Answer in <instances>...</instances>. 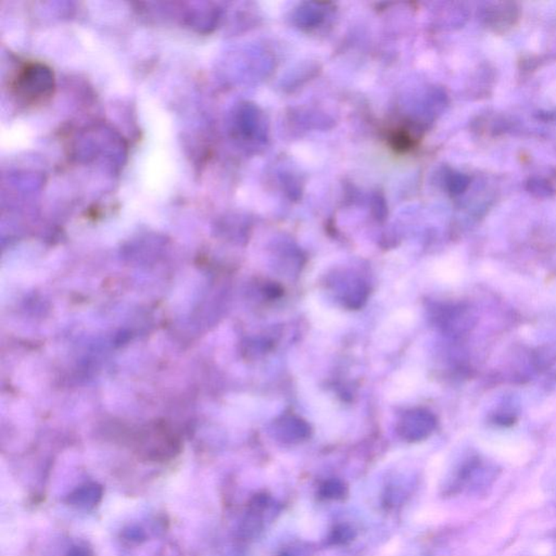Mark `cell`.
<instances>
[{
	"label": "cell",
	"instance_id": "3957f363",
	"mask_svg": "<svg viewBox=\"0 0 556 556\" xmlns=\"http://www.w3.org/2000/svg\"><path fill=\"white\" fill-rule=\"evenodd\" d=\"M352 538H353V531L346 526H341L333 530V539L335 543H346Z\"/></svg>",
	"mask_w": 556,
	"mask_h": 556
},
{
	"label": "cell",
	"instance_id": "7a4b0ae2",
	"mask_svg": "<svg viewBox=\"0 0 556 556\" xmlns=\"http://www.w3.org/2000/svg\"><path fill=\"white\" fill-rule=\"evenodd\" d=\"M321 492L327 499H339L345 494V486L339 481H328L323 486Z\"/></svg>",
	"mask_w": 556,
	"mask_h": 556
},
{
	"label": "cell",
	"instance_id": "5b68a950",
	"mask_svg": "<svg viewBox=\"0 0 556 556\" xmlns=\"http://www.w3.org/2000/svg\"><path fill=\"white\" fill-rule=\"evenodd\" d=\"M284 556H289V555H284Z\"/></svg>",
	"mask_w": 556,
	"mask_h": 556
},
{
	"label": "cell",
	"instance_id": "6da1fadb",
	"mask_svg": "<svg viewBox=\"0 0 556 556\" xmlns=\"http://www.w3.org/2000/svg\"><path fill=\"white\" fill-rule=\"evenodd\" d=\"M14 95L26 104L37 105L50 98L55 88V78L50 69L41 63H26L12 80Z\"/></svg>",
	"mask_w": 556,
	"mask_h": 556
},
{
	"label": "cell",
	"instance_id": "277c9868",
	"mask_svg": "<svg viewBox=\"0 0 556 556\" xmlns=\"http://www.w3.org/2000/svg\"><path fill=\"white\" fill-rule=\"evenodd\" d=\"M69 556H88L87 553H86L84 550L82 549H74L73 551L71 552V553L69 554Z\"/></svg>",
	"mask_w": 556,
	"mask_h": 556
}]
</instances>
